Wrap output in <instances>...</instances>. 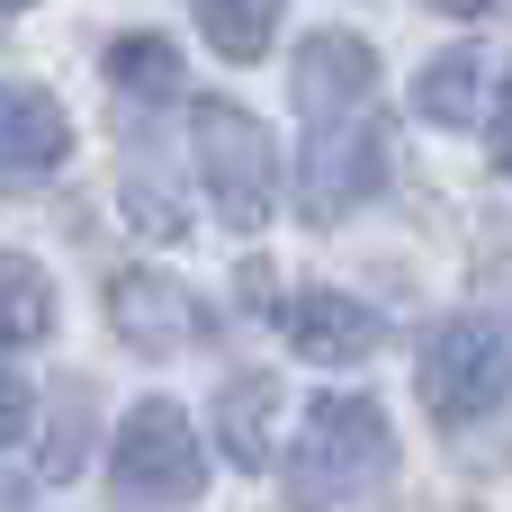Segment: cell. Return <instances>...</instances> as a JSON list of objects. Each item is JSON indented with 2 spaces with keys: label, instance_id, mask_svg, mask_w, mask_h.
Masks as SVG:
<instances>
[{
  "label": "cell",
  "instance_id": "obj_9",
  "mask_svg": "<svg viewBox=\"0 0 512 512\" xmlns=\"http://www.w3.org/2000/svg\"><path fill=\"white\" fill-rule=\"evenodd\" d=\"M279 324H288L297 360H315V369H360L378 351V315L360 297H342V288H297L279 306Z\"/></svg>",
  "mask_w": 512,
  "mask_h": 512
},
{
  "label": "cell",
  "instance_id": "obj_10",
  "mask_svg": "<svg viewBox=\"0 0 512 512\" xmlns=\"http://www.w3.org/2000/svg\"><path fill=\"white\" fill-rule=\"evenodd\" d=\"M414 108H423L432 126H477V117L495 108V54H486V45H450V54H432L423 81H414Z\"/></svg>",
  "mask_w": 512,
  "mask_h": 512
},
{
  "label": "cell",
  "instance_id": "obj_3",
  "mask_svg": "<svg viewBox=\"0 0 512 512\" xmlns=\"http://www.w3.org/2000/svg\"><path fill=\"white\" fill-rule=\"evenodd\" d=\"M504 396H512V342L486 315H450V324L423 342V405H432V423L468 432V423L495 414Z\"/></svg>",
  "mask_w": 512,
  "mask_h": 512
},
{
  "label": "cell",
  "instance_id": "obj_18",
  "mask_svg": "<svg viewBox=\"0 0 512 512\" xmlns=\"http://www.w3.org/2000/svg\"><path fill=\"white\" fill-rule=\"evenodd\" d=\"M441 18H486V0H432Z\"/></svg>",
  "mask_w": 512,
  "mask_h": 512
},
{
  "label": "cell",
  "instance_id": "obj_12",
  "mask_svg": "<svg viewBox=\"0 0 512 512\" xmlns=\"http://www.w3.org/2000/svg\"><path fill=\"white\" fill-rule=\"evenodd\" d=\"M279 18H288V0H198V27H207V45L225 63H261Z\"/></svg>",
  "mask_w": 512,
  "mask_h": 512
},
{
  "label": "cell",
  "instance_id": "obj_16",
  "mask_svg": "<svg viewBox=\"0 0 512 512\" xmlns=\"http://www.w3.org/2000/svg\"><path fill=\"white\" fill-rule=\"evenodd\" d=\"M27 414H36V387H27V378H18V369L0 360V450H9V441L27 432Z\"/></svg>",
  "mask_w": 512,
  "mask_h": 512
},
{
  "label": "cell",
  "instance_id": "obj_4",
  "mask_svg": "<svg viewBox=\"0 0 512 512\" xmlns=\"http://www.w3.org/2000/svg\"><path fill=\"white\" fill-rule=\"evenodd\" d=\"M108 486L126 504H198L207 495V459H198V432L180 405H135L117 423V450H108Z\"/></svg>",
  "mask_w": 512,
  "mask_h": 512
},
{
  "label": "cell",
  "instance_id": "obj_6",
  "mask_svg": "<svg viewBox=\"0 0 512 512\" xmlns=\"http://www.w3.org/2000/svg\"><path fill=\"white\" fill-rule=\"evenodd\" d=\"M108 333H117L126 351H144V360H171V351H189V342L207 333V315H198V297H189L180 279H162V270H117V279H108Z\"/></svg>",
  "mask_w": 512,
  "mask_h": 512
},
{
  "label": "cell",
  "instance_id": "obj_7",
  "mask_svg": "<svg viewBox=\"0 0 512 512\" xmlns=\"http://www.w3.org/2000/svg\"><path fill=\"white\" fill-rule=\"evenodd\" d=\"M72 153V117L54 90L36 81H0V189H27V180H54Z\"/></svg>",
  "mask_w": 512,
  "mask_h": 512
},
{
  "label": "cell",
  "instance_id": "obj_11",
  "mask_svg": "<svg viewBox=\"0 0 512 512\" xmlns=\"http://www.w3.org/2000/svg\"><path fill=\"white\" fill-rule=\"evenodd\" d=\"M216 432H225V459L234 468H270L279 459V387L270 378H234L216 396Z\"/></svg>",
  "mask_w": 512,
  "mask_h": 512
},
{
  "label": "cell",
  "instance_id": "obj_1",
  "mask_svg": "<svg viewBox=\"0 0 512 512\" xmlns=\"http://www.w3.org/2000/svg\"><path fill=\"white\" fill-rule=\"evenodd\" d=\"M387 477H396V432L369 396L306 405V432L288 450V495L297 504H360V495H387Z\"/></svg>",
  "mask_w": 512,
  "mask_h": 512
},
{
  "label": "cell",
  "instance_id": "obj_19",
  "mask_svg": "<svg viewBox=\"0 0 512 512\" xmlns=\"http://www.w3.org/2000/svg\"><path fill=\"white\" fill-rule=\"evenodd\" d=\"M0 9H27V0H0Z\"/></svg>",
  "mask_w": 512,
  "mask_h": 512
},
{
  "label": "cell",
  "instance_id": "obj_15",
  "mask_svg": "<svg viewBox=\"0 0 512 512\" xmlns=\"http://www.w3.org/2000/svg\"><path fill=\"white\" fill-rule=\"evenodd\" d=\"M81 468V387H63V423H54V450H45V477H72Z\"/></svg>",
  "mask_w": 512,
  "mask_h": 512
},
{
  "label": "cell",
  "instance_id": "obj_2",
  "mask_svg": "<svg viewBox=\"0 0 512 512\" xmlns=\"http://www.w3.org/2000/svg\"><path fill=\"white\" fill-rule=\"evenodd\" d=\"M189 135H198V180H207L216 216L234 234H261L270 207H279V144H270V126L252 108H234V99H198Z\"/></svg>",
  "mask_w": 512,
  "mask_h": 512
},
{
  "label": "cell",
  "instance_id": "obj_5",
  "mask_svg": "<svg viewBox=\"0 0 512 512\" xmlns=\"http://www.w3.org/2000/svg\"><path fill=\"white\" fill-rule=\"evenodd\" d=\"M387 189V135L369 126V108L351 117H306V162H297V207L306 225H333L351 216L360 198Z\"/></svg>",
  "mask_w": 512,
  "mask_h": 512
},
{
  "label": "cell",
  "instance_id": "obj_17",
  "mask_svg": "<svg viewBox=\"0 0 512 512\" xmlns=\"http://www.w3.org/2000/svg\"><path fill=\"white\" fill-rule=\"evenodd\" d=\"M486 126H495V162H504V180H512V72H504V90H495V108H486Z\"/></svg>",
  "mask_w": 512,
  "mask_h": 512
},
{
  "label": "cell",
  "instance_id": "obj_8",
  "mask_svg": "<svg viewBox=\"0 0 512 512\" xmlns=\"http://www.w3.org/2000/svg\"><path fill=\"white\" fill-rule=\"evenodd\" d=\"M369 90H378L369 36L315 27V36L297 45V108H306V117H351V108H369Z\"/></svg>",
  "mask_w": 512,
  "mask_h": 512
},
{
  "label": "cell",
  "instance_id": "obj_14",
  "mask_svg": "<svg viewBox=\"0 0 512 512\" xmlns=\"http://www.w3.org/2000/svg\"><path fill=\"white\" fill-rule=\"evenodd\" d=\"M108 81H117L126 99H180V90H189L180 54H171L162 36H117V45H108Z\"/></svg>",
  "mask_w": 512,
  "mask_h": 512
},
{
  "label": "cell",
  "instance_id": "obj_13",
  "mask_svg": "<svg viewBox=\"0 0 512 512\" xmlns=\"http://www.w3.org/2000/svg\"><path fill=\"white\" fill-rule=\"evenodd\" d=\"M45 333H54V279H45L36 261L0 252V351L45 342Z\"/></svg>",
  "mask_w": 512,
  "mask_h": 512
}]
</instances>
